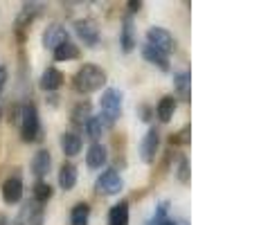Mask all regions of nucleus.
<instances>
[{"instance_id": "6ab92c4d", "label": "nucleus", "mask_w": 259, "mask_h": 225, "mask_svg": "<svg viewBox=\"0 0 259 225\" xmlns=\"http://www.w3.org/2000/svg\"><path fill=\"white\" fill-rule=\"evenodd\" d=\"M77 57H79V48L72 41H66L54 50V59H57V61H72V59H77Z\"/></svg>"}, {"instance_id": "a211bd4d", "label": "nucleus", "mask_w": 259, "mask_h": 225, "mask_svg": "<svg viewBox=\"0 0 259 225\" xmlns=\"http://www.w3.org/2000/svg\"><path fill=\"white\" fill-rule=\"evenodd\" d=\"M142 57L147 59L149 63H153V66H158L160 70H165V72L169 70L167 57H165V54H162V52H158V50H153L151 45H144V48H142Z\"/></svg>"}, {"instance_id": "2f4dec72", "label": "nucleus", "mask_w": 259, "mask_h": 225, "mask_svg": "<svg viewBox=\"0 0 259 225\" xmlns=\"http://www.w3.org/2000/svg\"><path fill=\"white\" fill-rule=\"evenodd\" d=\"M0 225H7V216L5 214H0Z\"/></svg>"}, {"instance_id": "9b49d317", "label": "nucleus", "mask_w": 259, "mask_h": 225, "mask_svg": "<svg viewBox=\"0 0 259 225\" xmlns=\"http://www.w3.org/2000/svg\"><path fill=\"white\" fill-rule=\"evenodd\" d=\"M41 12H43V5H38V3H25L23 9H21V14H18V18H16V29H18V32L25 29Z\"/></svg>"}, {"instance_id": "b1692460", "label": "nucleus", "mask_w": 259, "mask_h": 225, "mask_svg": "<svg viewBox=\"0 0 259 225\" xmlns=\"http://www.w3.org/2000/svg\"><path fill=\"white\" fill-rule=\"evenodd\" d=\"M52 198V187L46 183V180H38L36 185H34V201L36 203H46V201H50Z\"/></svg>"}, {"instance_id": "423d86ee", "label": "nucleus", "mask_w": 259, "mask_h": 225, "mask_svg": "<svg viewBox=\"0 0 259 225\" xmlns=\"http://www.w3.org/2000/svg\"><path fill=\"white\" fill-rule=\"evenodd\" d=\"M74 32H77V36L81 38L88 48H95V45L99 43V27L91 18H83V21L74 23Z\"/></svg>"}, {"instance_id": "0eeeda50", "label": "nucleus", "mask_w": 259, "mask_h": 225, "mask_svg": "<svg viewBox=\"0 0 259 225\" xmlns=\"http://www.w3.org/2000/svg\"><path fill=\"white\" fill-rule=\"evenodd\" d=\"M66 41H68V29L61 27V25H57V23H52L46 32H43V45H46L48 50H52V52Z\"/></svg>"}, {"instance_id": "7ed1b4c3", "label": "nucleus", "mask_w": 259, "mask_h": 225, "mask_svg": "<svg viewBox=\"0 0 259 225\" xmlns=\"http://www.w3.org/2000/svg\"><path fill=\"white\" fill-rule=\"evenodd\" d=\"M99 106H102V117H99L102 124L104 126H113L115 119L119 117V113H122V93H119L117 88H108L106 93L102 95Z\"/></svg>"}, {"instance_id": "c85d7f7f", "label": "nucleus", "mask_w": 259, "mask_h": 225, "mask_svg": "<svg viewBox=\"0 0 259 225\" xmlns=\"http://www.w3.org/2000/svg\"><path fill=\"white\" fill-rule=\"evenodd\" d=\"M5 83H7V68H5V66H0V93H3Z\"/></svg>"}, {"instance_id": "412c9836", "label": "nucleus", "mask_w": 259, "mask_h": 225, "mask_svg": "<svg viewBox=\"0 0 259 225\" xmlns=\"http://www.w3.org/2000/svg\"><path fill=\"white\" fill-rule=\"evenodd\" d=\"M91 216V205L88 203H77L70 212V225H86Z\"/></svg>"}, {"instance_id": "393cba45", "label": "nucleus", "mask_w": 259, "mask_h": 225, "mask_svg": "<svg viewBox=\"0 0 259 225\" xmlns=\"http://www.w3.org/2000/svg\"><path fill=\"white\" fill-rule=\"evenodd\" d=\"M174 86L176 90L181 93V97H189V72H178L176 77H174Z\"/></svg>"}, {"instance_id": "f03ea898", "label": "nucleus", "mask_w": 259, "mask_h": 225, "mask_svg": "<svg viewBox=\"0 0 259 225\" xmlns=\"http://www.w3.org/2000/svg\"><path fill=\"white\" fill-rule=\"evenodd\" d=\"M104 83H106V72L97 66H91V63L79 68V72L74 74V88L83 95L95 93V90H99Z\"/></svg>"}, {"instance_id": "c756f323", "label": "nucleus", "mask_w": 259, "mask_h": 225, "mask_svg": "<svg viewBox=\"0 0 259 225\" xmlns=\"http://www.w3.org/2000/svg\"><path fill=\"white\" fill-rule=\"evenodd\" d=\"M165 225H189V223L185 221V218H174V221H171V218H169V221H167Z\"/></svg>"}, {"instance_id": "cd10ccee", "label": "nucleus", "mask_w": 259, "mask_h": 225, "mask_svg": "<svg viewBox=\"0 0 259 225\" xmlns=\"http://www.w3.org/2000/svg\"><path fill=\"white\" fill-rule=\"evenodd\" d=\"M187 133H189V126H185L181 133L171 135V144H185L187 142Z\"/></svg>"}, {"instance_id": "dca6fc26", "label": "nucleus", "mask_w": 259, "mask_h": 225, "mask_svg": "<svg viewBox=\"0 0 259 225\" xmlns=\"http://www.w3.org/2000/svg\"><path fill=\"white\" fill-rule=\"evenodd\" d=\"M59 185H61V189H72L74 185H77V167L70 162H66L61 167V171H59Z\"/></svg>"}, {"instance_id": "20e7f679", "label": "nucleus", "mask_w": 259, "mask_h": 225, "mask_svg": "<svg viewBox=\"0 0 259 225\" xmlns=\"http://www.w3.org/2000/svg\"><path fill=\"white\" fill-rule=\"evenodd\" d=\"M147 45H151L153 50L162 52L165 57L176 50V41H174V36L167 32V29H162V27H151V29H149V32H147Z\"/></svg>"}, {"instance_id": "473e14b6", "label": "nucleus", "mask_w": 259, "mask_h": 225, "mask_svg": "<svg viewBox=\"0 0 259 225\" xmlns=\"http://www.w3.org/2000/svg\"><path fill=\"white\" fill-rule=\"evenodd\" d=\"M0 115H3V113H0Z\"/></svg>"}, {"instance_id": "f257e3e1", "label": "nucleus", "mask_w": 259, "mask_h": 225, "mask_svg": "<svg viewBox=\"0 0 259 225\" xmlns=\"http://www.w3.org/2000/svg\"><path fill=\"white\" fill-rule=\"evenodd\" d=\"M16 122L21 126L23 142H36L41 138V122H38V113L34 104H25L16 115Z\"/></svg>"}, {"instance_id": "a878e982", "label": "nucleus", "mask_w": 259, "mask_h": 225, "mask_svg": "<svg viewBox=\"0 0 259 225\" xmlns=\"http://www.w3.org/2000/svg\"><path fill=\"white\" fill-rule=\"evenodd\" d=\"M83 128H86V135H88V138L97 140L99 135H102V131H104V124H102V119H99V117H91L86 124H83Z\"/></svg>"}, {"instance_id": "7c9ffc66", "label": "nucleus", "mask_w": 259, "mask_h": 225, "mask_svg": "<svg viewBox=\"0 0 259 225\" xmlns=\"http://www.w3.org/2000/svg\"><path fill=\"white\" fill-rule=\"evenodd\" d=\"M128 7H131V12H140L142 3H140V0H138V3H136V0H131V3H128Z\"/></svg>"}, {"instance_id": "aec40b11", "label": "nucleus", "mask_w": 259, "mask_h": 225, "mask_svg": "<svg viewBox=\"0 0 259 225\" xmlns=\"http://www.w3.org/2000/svg\"><path fill=\"white\" fill-rule=\"evenodd\" d=\"M174 111H176V99H174L171 95H167V97H162L160 104H158V119H160V122H169V119L174 117Z\"/></svg>"}, {"instance_id": "f3484780", "label": "nucleus", "mask_w": 259, "mask_h": 225, "mask_svg": "<svg viewBox=\"0 0 259 225\" xmlns=\"http://www.w3.org/2000/svg\"><path fill=\"white\" fill-rule=\"evenodd\" d=\"M61 149L66 156H77L79 151H81V138H79L77 133H63L61 135Z\"/></svg>"}, {"instance_id": "2eb2a0df", "label": "nucleus", "mask_w": 259, "mask_h": 225, "mask_svg": "<svg viewBox=\"0 0 259 225\" xmlns=\"http://www.w3.org/2000/svg\"><path fill=\"white\" fill-rule=\"evenodd\" d=\"M108 225H128V203L126 201L111 207V212H108Z\"/></svg>"}, {"instance_id": "4468645a", "label": "nucleus", "mask_w": 259, "mask_h": 225, "mask_svg": "<svg viewBox=\"0 0 259 225\" xmlns=\"http://www.w3.org/2000/svg\"><path fill=\"white\" fill-rule=\"evenodd\" d=\"M52 167V158H50V151H38L36 156L32 158V173L38 178H43Z\"/></svg>"}, {"instance_id": "ddd939ff", "label": "nucleus", "mask_w": 259, "mask_h": 225, "mask_svg": "<svg viewBox=\"0 0 259 225\" xmlns=\"http://www.w3.org/2000/svg\"><path fill=\"white\" fill-rule=\"evenodd\" d=\"M63 83V74L59 72L57 68H48L46 72L41 74V81H38V86H41L43 90H48V93H52V90L61 88Z\"/></svg>"}, {"instance_id": "6e6552de", "label": "nucleus", "mask_w": 259, "mask_h": 225, "mask_svg": "<svg viewBox=\"0 0 259 225\" xmlns=\"http://www.w3.org/2000/svg\"><path fill=\"white\" fill-rule=\"evenodd\" d=\"M158 144H160V133H158V128H149V133L144 135L142 147H140V153H142L144 162H153V160H156Z\"/></svg>"}, {"instance_id": "5701e85b", "label": "nucleus", "mask_w": 259, "mask_h": 225, "mask_svg": "<svg viewBox=\"0 0 259 225\" xmlns=\"http://www.w3.org/2000/svg\"><path fill=\"white\" fill-rule=\"evenodd\" d=\"M133 45H136V38H133V23H131V18H126L124 27H122V50L124 52H131Z\"/></svg>"}, {"instance_id": "1a4fd4ad", "label": "nucleus", "mask_w": 259, "mask_h": 225, "mask_svg": "<svg viewBox=\"0 0 259 225\" xmlns=\"http://www.w3.org/2000/svg\"><path fill=\"white\" fill-rule=\"evenodd\" d=\"M23 198V180L21 178H7L3 183V201L7 205H16Z\"/></svg>"}, {"instance_id": "f8f14e48", "label": "nucleus", "mask_w": 259, "mask_h": 225, "mask_svg": "<svg viewBox=\"0 0 259 225\" xmlns=\"http://www.w3.org/2000/svg\"><path fill=\"white\" fill-rule=\"evenodd\" d=\"M106 147L104 144H99V142H95L91 144V149H88V153H86V164L91 169H102L104 164H106Z\"/></svg>"}, {"instance_id": "bb28decb", "label": "nucleus", "mask_w": 259, "mask_h": 225, "mask_svg": "<svg viewBox=\"0 0 259 225\" xmlns=\"http://www.w3.org/2000/svg\"><path fill=\"white\" fill-rule=\"evenodd\" d=\"M178 180H181V183H189V167H187V158H181V162H178Z\"/></svg>"}, {"instance_id": "9d476101", "label": "nucleus", "mask_w": 259, "mask_h": 225, "mask_svg": "<svg viewBox=\"0 0 259 225\" xmlns=\"http://www.w3.org/2000/svg\"><path fill=\"white\" fill-rule=\"evenodd\" d=\"M41 221H43L41 203H36V201L25 203V207L21 209V216H18V223L21 225H41Z\"/></svg>"}, {"instance_id": "4be33fe9", "label": "nucleus", "mask_w": 259, "mask_h": 225, "mask_svg": "<svg viewBox=\"0 0 259 225\" xmlns=\"http://www.w3.org/2000/svg\"><path fill=\"white\" fill-rule=\"evenodd\" d=\"M70 117H72V122L77 124V126H83V124H86L88 119L93 117V115H91V104H88V102L77 104V106L72 108V115H70Z\"/></svg>"}, {"instance_id": "39448f33", "label": "nucleus", "mask_w": 259, "mask_h": 225, "mask_svg": "<svg viewBox=\"0 0 259 225\" xmlns=\"http://www.w3.org/2000/svg\"><path fill=\"white\" fill-rule=\"evenodd\" d=\"M95 187H97V192L104 194V196H115V194H119V189L124 187V180L115 169H108V171H104L102 176L97 178Z\"/></svg>"}]
</instances>
